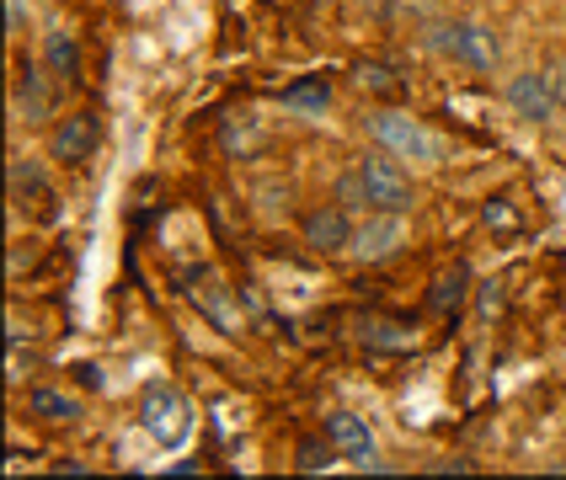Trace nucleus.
<instances>
[{
  "instance_id": "nucleus-21",
  "label": "nucleus",
  "mask_w": 566,
  "mask_h": 480,
  "mask_svg": "<svg viewBox=\"0 0 566 480\" xmlns=\"http://www.w3.org/2000/svg\"><path fill=\"white\" fill-rule=\"evenodd\" d=\"M551 75H556V92H562V107H566V64H551Z\"/></svg>"
},
{
  "instance_id": "nucleus-9",
  "label": "nucleus",
  "mask_w": 566,
  "mask_h": 480,
  "mask_svg": "<svg viewBox=\"0 0 566 480\" xmlns=\"http://www.w3.org/2000/svg\"><path fill=\"white\" fill-rule=\"evenodd\" d=\"M326 438L337 444L347 465H358V470H385V459H379V444L375 433H369V422L353 412H332L326 416Z\"/></svg>"
},
{
  "instance_id": "nucleus-20",
  "label": "nucleus",
  "mask_w": 566,
  "mask_h": 480,
  "mask_svg": "<svg viewBox=\"0 0 566 480\" xmlns=\"http://www.w3.org/2000/svg\"><path fill=\"white\" fill-rule=\"evenodd\" d=\"M497 316H503V288L481 284V320H497Z\"/></svg>"
},
{
  "instance_id": "nucleus-15",
  "label": "nucleus",
  "mask_w": 566,
  "mask_h": 480,
  "mask_svg": "<svg viewBox=\"0 0 566 480\" xmlns=\"http://www.w3.org/2000/svg\"><path fill=\"white\" fill-rule=\"evenodd\" d=\"M28 416H38V422H75L81 416V401L70 395V390H54V384H32L28 390Z\"/></svg>"
},
{
  "instance_id": "nucleus-6",
  "label": "nucleus",
  "mask_w": 566,
  "mask_h": 480,
  "mask_svg": "<svg viewBox=\"0 0 566 480\" xmlns=\"http://www.w3.org/2000/svg\"><path fill=\"white\" fill-rule=\"evenodd\" d=\"M353 230H358V214L332 198V203H315L311 214L300 220V241L315 256H347L353 252Z\"/></svg>"
},
{
  "instance_id": "nucleus-12",
  "label": "nucleus",
  "mask_w": 566,
  "mask_h": 480,
  "mask_svg": "<svg viewBox=\"0 0 566 480\" xmlns=\"http://www.w3.org/2000/svg\"><path fill=\"white\" fill-rule=\"evenodd\" d=\"M6 182H11V203L17 209H32V203H49V182L38 171V160L11 150V166H6Z\"/></svg>"
},
{
  "instance_id": "nucleus-4",
  "label": "nucleus",
  "mask_w": 566,
  "mask_h": 480,
  "mask_svg": "<svg viewBox=\"0 0 566 480\" xmlns=\"http://www.w3.org/2000/svg\"><path fill=\"white\" fill-rule=\"evenodd\" d=\"M353 171H358V182H364V192H369V209L411 214V203H417V182H411L407 160L385 156V150H364V156L353 160Z\"/></svg>"
},
{
  "instance_id": "nucleus-7",
  "label": "nucleus",
  "mask_w": 566,
  "mask_h": 480,
  "mask_svg": "<svg viewBox=\"0 0 566 480\" xmlns=\"http://www.w3.org/2000/svg\"><path fill=\"white\" fill-rule=\"evenodd\" d=\"M407 246V214H390V209H369L358 214L353 230V262H390V256Z\"/></svg>"
},
{
  "instance_id": "nucleus-16",
  "label": "nucleus",
  "mask_w": 566,
  "mask_h": 480,
  "mask_svg": "<svg viewBox=\"0 0 566 480\" xmlns=\"http://www.w3.org/2000/svg\"><path fill=\"white\" fill-rule=\"evenodd\" d=\"M332 459H343L332 438H305V444H300V454H294V470H300V476H321Z\"/></svg>"
},
{
  "instance_id": "nucleus-18",
  "label": "nucleus",
  "mask_w": 566,
  "mask_h": 480,
  "mask_svg": "<svg viewBox=\"0 0 566 480\" xmlns=\"http://www.w3.org/2000/svg\"><path fill=\"white\" fill-rule=\"evenodd\" d=\"M481 220H486V230H518V214L507 209V198H492V203L481 209Z\"/></svg>"
},
{
  "instance_id": "nucleus-17",
  "label": "nucleus",
  "mask_w": 566,
  "mask_h": 480,
  "mask_svg": "<svg viewBox=\"0 0 566 480\" xmlns=\"http://www.w3.org/2000/svg\"><path fill=\"white\" fill-rule=\"evenodd\" d=\"M337 203L353 209V214H369V192H364V182H358V171H353V166L337 177Z\"/></svg>"
},
{
  "instance_id": "nucleus-13",
  "label": "nucleus",
  "mask_w": 566,
  "mask_h": 480,
  "mask_svg": "<svg viewBox=\"0 0 566 480\" xmlns=\"http://www.w3.org/2000/svg\"><path fill=\"white\" fill-rule=\"evenodd\" d=\"M192 299L203 305V316L214 320L220 331H230V337L241 331V310H235V299H230V288H224L220 278H214V273H203V278H198V288H192Z\"/></svg>"
},
{
  "instance_id": "nucleus-11",
  "label": "nucleus",
  "mask_w": 566,
  "mask_h": 480,
  "mask_svg": "<svg viewBox=\"0 0 566 480\" xmlns=\"http://www.w3.org/2000/svg\"><path fill=\"white\" fill-rule=\"evenodd\" d=\"M38 64L49 70V81H75L81 75V43L70 28H49L38 43Z\"/></svg>"
},
{
  "instance_id": "nucleus-8",
  "label": "nucleus",
  "mask_w": 566,
  "mask_h": 480,
  "mask_svg": "<svg viewBox=\"0 0 566 480\" xmlns=\"http://www.w3.org/2000/svg\"><path fill=\"white\" fill-rule=\"evenodd\" d=\"M96 145H102V124H96V113H64L60 124L49 128V156L60 160V166H86L96 156Z\"/></svg>"
},
{
  "instance_id": "nucleus-2",
  "label": "nucleus",
  "mask_w": 566,
  "mask_h": 480,
  "mask_svg": "<svg viewBox=\"0 0 566 480\" xmlns=\"http://www.w3.org/2000/svg\"><path fill=\"white\" fill-rule=\"evenodd\" d=\"M433 54L454 60L471 75H497L503 70V38L486 28V22H471V17H454V22H433L428 38H422Z\"/></svg>"
},
{
  "instance_id": "nucleus-14",
  "label": "nucleus",
  "mask_w": 566,
  "mask_h": 480,
  "mask_svg": "<svg viewBox=\"0 0 566 480\" xmlns=\"http://www.w3.org/2000/svg\"><path fill=\"white\" fill-rule=\"evenodd\" d=\"M332 107V81L326 75H305L283 92V113H300V118H326Z\"/></svg>"
},
{
  "instance_id": "nucleus-5",
  "label": "nucleus",
  "mask_w": 566,
  "mask_h": 480,
  "mask_svg": "<svg viewBox=\"0 0 566 480\" xmlns=\"http://www.w3.org/2000/svg\"><path fill=\"white\" fill-rule=\"evenodd\" d=\"M507 107H513V118L518 124H551L556 113H562V92H556V75L551 70H539V64H530V70H513L507 75Z\"/></svg>"
},
{
  "instance_id": "nucleus-19",
  "label": "nucleus",
  "mask_w": 566,
  "mask_h": 480,
  "mask_svg": "<svg viewBox=\"0 0 566 480\" xmlns=\"http://www.w3.org/2000/svg\"><path fill=\"white\" fill-rule=\"evenodd\" d=\"M6 28H11V38H22V32L32 28V6L28 0H6Z\"/></svg>"
},
{
  "instance_id": "nucleus-3",
  "label": "nucleus",
  "mask_w": 566,
  "mask_h": 480,
  "mask_svg": "<svg viewBox=\"0 0 566 480\" xmlns=\"http://www.w3.org/2000/svg\"><path fill=\"white\" fill-rule=\"evenodd\" d=\"M139 427L150 433V444L156 448H182L192 433V406L188 395L177 390V384H145V395H139Z\"/></svg>"
},
{
  "instance_id": "nucleus-1",
  "label": "nucleus",
  "mask_w": 566,
  "mask_h": 480,
  "mask_svg": "<svg viewBox=\"0 0 566 480\" xmlns=\"http://www.w3.org/2000/svg\"><path fill=\"white\" fill-rule=\"evenodd\" d=\"M364 134H369L375 150L407 160V166H443V139L407 107H375L364 118Z\"/></svg>"
},
{
  "instance_id": "nucleus-10",
  "label": "nucleus",
  "mask_w": 566,
  "mask_h": 480,
  "mask_svg": "<svg viewBox=\"0 0 566 480\" xmlns=\"http://www.w3.org/2000/svg\"><path fill=\"white\" fill-rule=\"evenodd\" d=\"M43 75H49V70L38 64V70H22V75L11 81V118H17V124H28V128L49 124V113H54V92L43 86Z\"/></svg>"
}]
</instances>
